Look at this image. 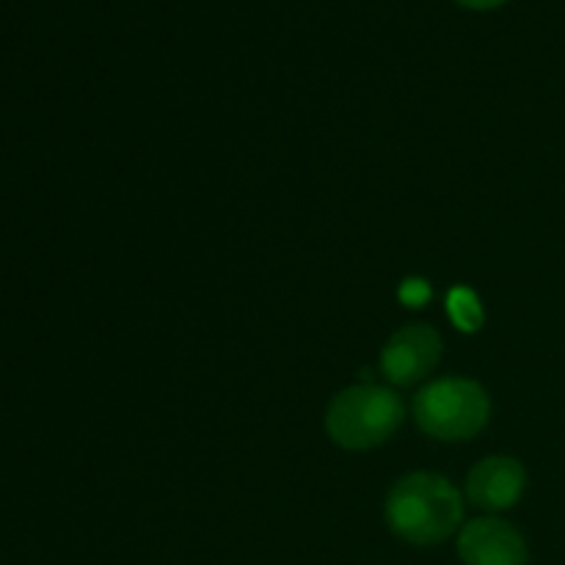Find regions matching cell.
<instances>
[{"instance_id": "obj_1", "label": "cell", "mask_w": 565, "mask_h": 565, "mask_svg": "<svg viewBox=\"0 0 565 565\" xmlns=\"http://www.w3.org/2000/svg\"><path fill=\"white\" fill-rule=\"evenodd\" d=\"M384 513L397 539L414 546H434L461 527L463 505L450 480L434 472H414L392 486Z\"/></svg>"}, {"instance_id": "obj_2", "label": "cell", "mask_w": 565, "mask_h": 565, "mask_svg": "<svg viewBox=\"0 0 565 565\" xmlns=\"http://www.w3.org/2000/svg\"><path fill=\"white\" fill-rule=\"evenodd\" d=\"M403 423V403L386 386L359 384L342 390L326 412V434L342 450H373Z\"/></svg>"}, {"instance_id": "obj_3", "label": "cell", "mask_w": 565, "mask_h": 565, "mask_svg": "<svg viewBox=\"0 0 565 565\" xmlns=\"http://www.w3.org/2000/svg\"><path fill=\"white\" fill-rule=\"evenodd\" d=\"M491 414L489 395L478 381L441 379L414 397L419 430L439 441H467L486 428Z\"/></svg>"}, {"instance_id": "obj_4", "label": "cell", "mask_w": 565, "mask_h": 565, "mask_svg": "<svg viewBox=\"0 0 565 565\" xmlns=\"http://www.w3.org/2000/svg\"><path fill=\"white\" fill-rule=\"evenodd\" d=\"M441 359V337L430 326L414 323L395 331L381 351V373L395 386H414Z\"/></svg>"}, {"instance_id": "obj_5", "label": "cell", "mask_w": 565, "mask_h": 565, "mask_svg": "<svg viewBox=\"0 0 565 565\" xmlns=\"http://www.w3.org/2000/svg\"><path fill=\"white\" fill-rule=\"evenodd\" d=\"M463 565H527L530 552L516 527L494 516L475 519L458 535Z\"/></svg>"}, {"instance_id": "obj_6", "label": "cell", "mask_w": 565, "mask_h": 565, "mask_svg": "<svg viewBox=\"0 0 565 565\" xmlns=\"http://www.w3.org/2000/svg\"><path fill=\"white\" fill-rule=\"evenodd\" d=\"M527 472L511 456H489L475 463L467 478V497L483 511H508L522 500Z\"/></svg>"}, {"instance_id": "obj_7", "label": "cell", "mask_w": 565, "mask_h": 565, "mask_svg": "<svg viewBox=\"0 0 565 565\" xmlns=\"http://www.w3.org/2000/svg\"><path fill=\"white\" fill-rule=\"evenodd\" d=\"M447 315H450V320L458 326V329L469 331V334L478 331L486 320L478 296H475L472 290H467V287H456V290H450V296H447Z\"/></svg>"}, {"instance_id": "obj_8", "label": "cell", "mask_w": 565, "mask_h": 565, "mask_svg": "<svg viewBox=\"0 0 565 565\" xmlns=\"http://www.w3.org/2000/svg\"><path fill=\"white\" fill-rule=\"evenodd\" d=\"M397 298H401V301L406 303V307H412V309L423 307V303L430 298L428 281H425V279H406L401 285V290H397Z\"/></svg>"}, {"instance_id": "obj_9", "label": "cell", "mask_w": 565, "mask_h": 565, "mask_svg": "<svg viewBox=\"0 0 565 565\" xmlns=\"http://www.w3.org/2000/svg\"><path fill=\"white\" fill-rule=\"evenodd\" d=\"M456 3L472 11H489V9H497V6H502L505 0H456Z\"/></svg>"}]
</instances>
